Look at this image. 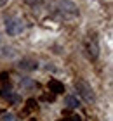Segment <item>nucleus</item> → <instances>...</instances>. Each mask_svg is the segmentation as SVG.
<instances>
[{
    "instance_id": "nucleus-1",
    "label": "nucleus",
    "mask_w": 113,
    "mask_h": 121,
    "mask_svg": "<svg viewBox=\"0 0 113 121\" xmlns=\"http://www.w3.org/2000/svg\"><path fill=\"white\" fill-rule=\"evenodd\" d=\"M49 14L59 23H70V21L78 19L80 10H78V5L71 0H56L49 7Z\"/></svg>"
},
{
    "instance_id": "nucleus-2",
    "label": "nucleus",
    "mask_w": 113,
    "mask_h": 121,
    "mask_svg": "<svg viewBox=\"0 0 113 121\" xmlns=\"http://www.w3.org/2000/svg\"><path fill=\"white\" fill-rule=\"evenodd\" d=\"M84 50H85V56L92 60V62H96V60L99 59L101 47H99V38H98V35H96L94 31L87 33L85 40H84Z\"/></svg>"
},
{
    "instance_id": "nucleus-3",
    "label": "nucleus",
    "mask_w": 113,
    "mask_h": 121,
    "mask_svg": "<svg viewBox=\"0 0 113 121\" xmlns=\"http://www.w3.org/2000/svg\"><path fill=\"white\" fill-rule=\"evenodd\" d=\"M75 90L78 93V97H80L85 104H94L96 102V92H94V88L87 83L85 80L78 78L75 81Z\"/></svg>"
},
{
    "instance_id": "nucleus-4",
    "label": "nucleus",
    "mask_w": 113,
    "mask_h": 121,
    "mask_svg": "<svg viewBox=\"0 0 113 121\" xmlns=\"http://www.w3.org/2000/svg\"><path fill=\"white\" fill-rule=\"evenodd\" d=\"M26 24H25V19L19 17V16H10V17L5 19V33L9 36H18L25 31Z\"/></svg>"
},
{
    "instance_id": "nucleus-5",
    "label": "nucleus",
    "mask_w": 113,
    "mask_h": 121,
    "mask_svg": "<svg viewBox=\"0 0 113 121\" xmlns=\"http://www.w3.org/2000/svg\"><path fill=\"white\" fill-rule=\"evenodd\" d=\"M49 2L50 0H25V4L30 7L31 10H42V9H47L49 7Z\"/></svg>"
},
{
    "instance_id": "nucleus-6",
    "label": "nucleus",
    "mask_w": 113,
    "mask_h": 121,
    "mask_svg": "<svg viewBox=\"0 0 113 121\" xmlns=\"http://www.w3.org/2000/svg\"><path fill=\"white\" fill-rule=\"evenodd\" d=\"M0 97H2V99H5V100H9L10 104H16V102L19 100L18 93H16V92H12L10 88H2V90H0Z\"/></svg>"
},
{
    "instance_id": "nucleus-7",
    "label": "nucleus",
    "mask_w": 113,
    "mask_h": 121,
    "mask_svg": "<svg viewBox=\"0 0 113 121\" xmlns=\"http://www.w3.org/2000/svg\"><path fill=\"white\" fill-rule=\"evenodd\" d=\"M18 68H19V69H23V71H33V69H37V68H38V64H37V60L23 59L21 62L18 64Z\"/></svg>"
},
{
    "instance_id": "nucleus-8",
    "label": "nucleus",
    "mask_w": 113,
    "mask_h": 121,
    "mask_svg": "<svg viewBox=\"0 0 113 121\" xmlns=\"http://www.w3.org/2000/svg\"><path fill=\"white\" fill-rule=\"evenodd\" d=\"M49 90L54 93V95H58V93H63L64 92V85L61 83L58 80H50L49 81Z\"/></svg>"
},
{
    "instance_id": "nucleus-9",
    "label": "nucleus",
    "mask_w": 113,
    "mask_h": 121,
    "mask_svg": "<svg viewBox=\"0 0 113 121\" xmlns=\"http://www.w3.org/2000/svg\"><path fill=\"white\" fill-rule=\"evenodd\" d=\"M64 104L70 109H77V107H80V100L75 97V95H66L64 97Z\"/></svg>"
},
{
    "instance_id": "nucleus-10",
    "label": "nucleus",
    "mask_w": 113,
    "mask_h": 121,
    "mask_svg": "<svg viewBox=\"0 0 113 121\" xmlns=\"http://www.w3.org/2000/svg\"><path fill=\"white\" fill-rule=\"evenodd\" d=\"M37 107H38V104H37L35 99H28V100H26V107L23 109V112H25V114H30V112H33V111H37Z\"/></svg>"
},
{
    "instance_id": "nucleus-11",
    "label": "nucleus",
    "mask_w": 113,
    "mask_h": 121,
    "mask_svg": "<svg viewBox=\"0 0 113 121\" xmlns=\"http://www.w3.org/2000/svg\"><path fill=\"white\" fill-rule=\"evenodd\" d=\"M63 121H84L78 114H73V116H70V118H66V119H63Z\"/></svg>"
},
{
    "instance_id": "nucleus-12",
    "label": "nucleus",
    "mask_w": 113,
    "mask_h": 121,
    "mask_svg": "<svg viewBox=\"0 0 113 121\" xmlns=\"http://www.w3.org/2000/svg\"><path fill=\"white\" fill-rule=\"evenodd\" d=\"M4 121H14V116H12V114H5V116H4Z\"/></svg>"
},
{
    "instance_id": "nucleus-13",
    "label": "nucleus",
    "mask_w": 113,
    "mask_h": 121,
    "mask_svg": "<svg viewBox=\"0 0 113 121\" xmlns=\"http://www.w3.org/2000/svg\"><path fill=\"white\" fill-rule=\"evenodd\" d=\"M5 78H9V76H7V73H0V81H2V80H5Z\"/></svg>"
},
{
    "instance_id": "nucleus-14",
    "label": "nucleus",
    "mask_w": 113,
    "mask_h": 121,
    "mask_svg": "<svg viewBox=\"0 0 113 121\" xmlns=\"http://www.w3.org/2000/svg\"><path fill=\"white\" fill-rule=\"evenodd\" d=\"M7 2H9V0H0V7H4V5L7 4Z\"/></svg>"
}]
</instances>
